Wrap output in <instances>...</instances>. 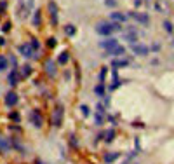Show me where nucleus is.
<instances>
[{
    "label": "nucleus",
    "mask_w": 174,
    "mask_h": 164,
    "mask_svg": "<svg viewBox=\"0 0 174 164\" xmlns=\"http://www.w3.org/2000/svg\"><path fill=\"white\" fill-rule=\"evenodd\" d=\"M94 93H96V94H103V93H105V86H103V84L96 86V87H94Z\"/></svg>",
    "instance_id": "5701e85b"
},
{
    "label": "nucleus",
    "mask_w": 174,
    "mask_h": 164,
    "mask_svg": "<svg viewBox=\"0 0 174 164\" xmlns=\"http://www.w3.org/2000/svg\"><path fill=\"white\" fill-rule=\"evenodd\" d=\"M80 110H82V114H84L85 117L89 115V107H87V105H82V107H80Z\"/></svg>",
    "instance_id": "bb28decb"
},
{
    "label": "nucleus",
    "mask_w": 174,
    "mask_h": 164,
    "mask_svg": "<svg viewBox=\"0 0 174 164\" xmlns=\"http://www.w3.org/2000/svg\"><path fill=\"white\" fill-rule=\"evenodd\" d=\"M164 26H166V30L171 33L173 31V24H171V21H164Z\"/></svg>",
    "instance_id": "a878e982"
},
{
    "label": "nucleus",
    "mask_w": 174,
    "mask_h": 164,
    "mask_svg": "<svg viewBox=\"0 0 174 164\" xmlns=\"http://www.w3.org/2000/svg\"><path fill=\"white\" fill-rule=\"evenodd\" d=\"M9 117L14 121V122H17L19 121V114H16V112H12V114H9Z\"/></svg>",
    "instance_id": "cd10ccee"
},
{
    "label": "nucleus",
    "mask_w": 174,
    "mask_h": 164,
    "mask_svg": "<svg viewBox=\"0 0 174 164\" xmlns=\"http://www.w3.org/2000/svg\"><path fill=\"white\" fill-rule=\"evenodd\" d=\"M30 119H31V122H33V126H35V128H40V126H42V122H44V119H42V115H40V112H38V110H33V112L30 114Z\"/></svg>",
    "instance_id": "423d86ee"
},
{
    "label": "nucleus",
    "mask_w": 174,
    "mask_h": 164,
    "mask_svg": "<svg viewBox=\"0 0 174 164\" xmlns=\"http://www.w3.org/2000/svg\"><path fill=\"white\" fill-rule=\"evenodd\" d=\"M96 31H98L99 35H110V33L113 31L112 23H108V21H99V23L96 24Z\"/></svg>",
    "instance_id": "7ed1b4c3"
},
{
    "label": "nucleus",
    "mask_w": 174,
    "mask_h": 164,
    "mask_svg": "<svg viewBox=\"0 0 174 164\" xmlns=\"http://www.w3.org/2000/svg\"><path fill=\"white\" fill-rule=\"evenodd\" d=\"M30 45H31V49H33V51H37V49H38V42H37L35 38L31 40V44H30Z\"/></svg>",
    "instance_id": "c756f323"
},
{
    "label": "nucleus",
    "mask_w": 174,
    "mask_h": 164,
    "mask_svg": "<svg viewBox=\"0 0 174 164\" xmlns=\"http://www.w3.org/2000/svg\"><path fill=\"white\" fill-rule=\"evenodd\" d=\"M33 24L37 26V24H40V10H37L35 12V17H33Z\"/></svg>",
    "instance_id": "b1692460"
},
{
    "label": "nucleus",
    "mask_w": 174,
    "mask_h": 164,
    "mask_svg": "<svg viewBox=\"0 0 174 164\" xmlns=\"http://www.w3.org/2000/svg\"><path fill=\"white\" fill-rule=\"evenodd\" d=\"M122 164H138V163H132V161H127V159H125V161H124Z\"/></svg>",
    "instance_id": "473e14b6"
},
{
    "label": "nucleus",
    "mask_w": 174,
    "mask_h": 164,
    "mask_svg": "<svg viewBox=\"0 0 174 164\" xmlns=\"http://www.w3.org/2000/svg\"><path fill=\"white\" fill-rule=\"evenodd\" d=\"M3 44H5V40H3V38L0 37V45H3Z\"/></svg>",
    "instance_id": "72a5a7b5"
},
{
    "label": "nucleus",
    "mask_w": 174,
    "mask_h": 164,
    "mask_svg": "<svg viewBox=\"0 0 174 164\" xmlns=\"http://www.w3.org/2000/svg\"><path fill=\"white\" fill-rule=\"evenodd\" d=\"M119 156H120L119 152H110V154L105 156V163H113L115 159H119Z\"/></svg>",
    "instance_id": "2eb2a0df"
},
{
    "label": "nucleus",
    "mask_w": 174,
    "mask_h": 164,
    "mask_svg": "<svg viewBox=\"0 0 174 164\" xmlns=\"http://www.w3.org/2000/svg\"><path fill=\"white\" fill-rule=\"evenodd\" d=\"M19 52H21L24 58H35V51L31 49L30 44H23V45H19Z\"/></svg>",
    "instance_id": "20e7f679"
},
{
    "label": "nucleus",
    "mask_w": 174,
    "mask_h": 164,
    "mask_svg": "<svg viewBox=\"0 0 174 164\" xmlns=\"http://www.w3.org/2000/svg\"><path fill=\"white\" fill-rule=\"evenodd\" d=\"M7 80H9V84H10V86H16V84H17V80H19V72H17V70H10V75H9V79H7Z\"/></svg>",
    "instance_id": "9d476101"
},
{
    "label": "nucleus",
    "mask_w": 174,
    "mask_h": 164,
    "mask_svg": "<svg viewBox=\"0 0 174 164\" xmlns=\"http://www.w3.org/2000/svg\"><path fill=\"white\" fill-rule=\"evenodd\" d=\"M21 70H23V72H21V77H24V79H26V77H30V75H31V66H28V65H26V66H23Z\"/></svg>",
    "instance_id": "412c9836"
},
{
    "label": "nucleus",
    "mask_w": 174,
    "mask_h": 164,
    "mask_svg": "<svg viewBox=\"0 0 174 164\" xmlns=\"http://www.w3.org/2000/svg\"><path fill=\"white\" fill-rule=\"evenodd\" d=\"M61 121H63V105H58L56 110L52 112V119H51V122H52L54 128H59V126H61Z\"/></svg>",
    "instance_id": "f03ea898"
},
{
    "label": "nucleus",
    "mask_w": 174,
    "mask_h": 164,
    "mask_svg": "<svg viewBox=\"0 0 174 164\" xmlns=\"http://www.w3.org/2000/svg\"><path fill=\"white\" fill-rule=\"evenodd\" d=\"M47 45H49V47H54V45H56V38H49V40H47Z\"/></svg>",
    "instance_id": "7c9ffc66"
},
{
    "label": "nucleus",
    "mask_w": 174,
    "mask_h": 164,
    "mask_svg": "<svg viewBox=\"0 0 174 164\" xmlns=\"http://www.w3.org/2000/svg\"><path fill=\"white\" fill-rule=\"evenodd\" d=\"M105 138H106V140H105L106 143H112V142H113V138H115V131H113V129H110L108 133H105Z\"/></svg>",
    "instance_id": "aec40b11"
},
{
    "label": "nucleus",
    "mask_w": 174,
    "mask_h": 164,
    "mask_svg": "<svg viewBox=\"0 0 174 164\" xmlns=\"http://www.w3.org/2000/svg\"><path fill=\"white\" fill-rule=\"evenodd\" d=\"M45 70L49 75H56V65L52 63V59H47L45 61Z\"/></svg>",
    "instance_id": "f8f14e48"
},
{
    "label": "nucleus",
    "mask_w": 174,
    "mask_h": 164,
    "mask_svg": "<svg viewBox=\"0 0 174 164\" xmlns=\"http://www.w3.org/2000/svg\"><path fill=\"white\" fill-rule=\"evenodd\" d=\"M117 42H119L117 38H106V40H103V42H101L99 45H101L103 49H106V51H110V49H113L115 45H119Z\"/></svg>",
    "instance_id": "1a4fd4ad"
},
{
    "label": "nucleus",
    "mask_w": 174,
    "mask_h": 164,
    "mask_svg": "<svg viewBox=\"0 0 174 164\" xmlns=\"http://www.w3.org/2000/svg\"><path fill=\"white\" fill-rule=\"evenodd\" d=\"M64 33H66V35H70V37H71V35H75V26H73V24H68V26L64 28Z\"/></svg>",
    "instance_id": "4be33fe9"
},
{
    "label": "nucleus",
    "mask_w": 174,
    "mask_h": 164,
    "mask_svg": "<svg viewBox=\"0 0 174 164\" xmlns=\"http://www.w3.org/2000/svg\"><path fill=\"white\" fill-rule=\"evenodd\" d=\"M112 65H113L115 68H120V66H127V65H129V61H127V59H113V61H112Z\"/></svg>",
    "instance_id": "dca6fc26"
},
{
    "label": "nucleus",
    "mask_w": 174,
    "mask_h": 164,
    "mask_svg": "<svg viewBox=\"0 0 174 164\" xmlns=\"http://www.w3.org/2000/svg\"><path fill=\"white\" fill-rule=\"evenodd\" d=\"M7 65H9V61H7V58H5L3 54H0V72H3V70H7Z\"/></svg>",
    "instance_id": "6ab92c4d"
},
{
    "label": "nucleus",
    "mask_w": 174,
    "mask_h": 164,
    "mask_svg": "<svg viewBox=\"0 0 174 164\" xmlns=\"http://www.w3.org/2000/svg\"><path fill=\"white\" fill-rule=\"evenodd\" d=\"M37 164H42V163H40V161H37Z\"/></svg>",
    "instance_id": "f704fd0d"
},
{
    "label": "nucleus",
    "mask_w": 174,
    "mask_h": 164,
    "mask_svg": "<svg viewBox=\"0 0 174 164\" xmlns=\"http://www.w3.org/2000/svg\"><path fill=\"white\" fill-rule=\"evenodd\" d=\"M10 28H12V24H10V23H5V24H3V31H9Z\"/></svg>",
    "instance_id": "2f4dec72"
},
{
    "label": "nucleus",
    "mask_w": 174,
    "mask_h": 164,
    "mask_svg": "<svg viewBox=\"0 0 174 164\" xmlns=\"http://www.w3.org/2000/svg\"><path fill=\"white\" fill-rule=\"evenodd\" d=\"M110 19H112V21L120 23V21H125V16H124V14H120V12H112V14H110Z\"/></svg>",
    "instance_id": "ddd939ff"
},
{
    "label": "nucleus",
    "mask_w": 174,
    "mask_h": 164,
    "mask_svg": "<svg viewBox=\"0 0 174 164\" xmlns=\"http://www.w3.org/2000/svg\"><path fill=\"white\" fill-rule=\"evenodd\" d=\"M10 147H12L10 140H7V138H0V152H7V150H10Z\"/></svg>",
    "instance_id": "9b49d317"
},
{
    "label": "nucleus",
    "mask_w": 174,
    "mask_h": 164,
    "mask_svg": "<svg viewBox=\"0 0 174 164\" xmlns=\"http://www.w3.org/2000/svg\"><path fill=\"white\" fill-rule=\"evenodd\" d=\"M49 10H51V21H52V24H58V5H56V2L49 3Z\"/></svg>",
    "instance_id": "6e6552de"
},
{
    "label": "nucleus",
    "mask_w": 174,
    "mask_h": 164,
    "mask_svg": "<svg viewBox=\"0 0 174 164\" xmlns=\"http://www.w3.org/2000/svg\"><path fill=\"white\" fill-rule=\"evenodd\" d=\"M131 17H134V19H138V21H141V23H148V17L146 16H143V14H134V12H131Z\"/></svg>",
    "instance_id": "f3484780"
},
{
    "label": "nucleus",
    "mask_w": 174,
    "mask_h": 164,
    "mask_svg": "<svg viewBox=\"0 0 174 164\" xmlns=\"http://www.w3.org/2000/svg\"><path fill=\"white\" fill-rule=\"evenodd\" d=\"M132 52H134V54H138V56H146V54L150 52V49H148L146 45L134 44V45H132Z\"/></svg>",
    "instance_id": "0eeeda50"
},
{
    "label": "nucleus",
    "mask_w": 174,
    "mask_h": 164,
    "mask_svg": "<svg viewBox=\"0 0 174 164\" xmlns=\"http://www.w3.org/2000/svg\"><path fill=\"white\" fill-rule=\"evenodd\" d=\"M17 101H19V98H17V94H16L14 91H9V93L5 94V105H7V107H14Z\"/></svg>",
    "instance_id": "39448f33"
},
{
    "label": "nucleus",
    "mask_w": 174,
    "mask_h": 164,
    "mask_svg": "<svg viewBox=\"0 0 174 164\" xmlns=\"http://www.w3.org/2000/svg\"><path fill=\"white\" fill-rule=\"evenodd\" d=\"M105 5H108V7H115L117 2H115V0H105Z\"/></svg>",
    "instance_id": "c85d7f7f"
},
{
    "label": "nucleus",
    "mask_w": 174,
    "mask_h": 164,
    "mask_svg": "<svg viewBox=\"0 0 174 164\" xmlns=\"http://www.w3.org/2000/svg\"><path fill=\"white\" fill-rule=\"evenodd\" d=\"M108 52V56H117V54H124V47H120V45H115L113 49H110V51H106Z\"/></svg>",
    "instance_id": "4468645a"
},
{
    "label": "nucleus",
    "mask_w": 174,
    "mask_h": 164,
    "mask_svg": "<svg viewBox=\"0 0 174 164\" xmlns=\"http://www.w3.org/2000/svg\"><path fill=\"white\" fill-rule=\"evenodd\" d=\"M33 3H35L33 0H19V9H17L19 16L21 17H28L31 9H33Z\"/></svg>",
    "instance_id": "f257e3e1"
},
{
    "label": "nucleus",
    "mask_w": 174,
    "mask_h": 164,
    "mask_svg": "<svg viewBox=\"0 0 174 164\" xmlns=\"http://www.w3.org/2000/svg\"><path fill=\"white\" fill-rule=\"evenodd\" d=\"M68 59H70V54H68L66 51H64V52H61V54H59V58H58V61H59L61 65H64V63H68Z\"/></svg>",
    "instance_id": "a211bd4d"
},
{
    "label": "nucleus",
    "mask_w": 174,
    "mask_h": 164,
    "mask_svg": "<svg viewBox=\"0 0 174 164\" xmlns=\"http://www.w3.org/2000/svg\"><path fill=\"white\" fill-rule=\"evenodd\" d=\"M125 38H127V40H131V42H136L138 35H136V33H127V35H125Z\"/></svg>",
    "instance_id": "393cba45"
}]
</instances>
